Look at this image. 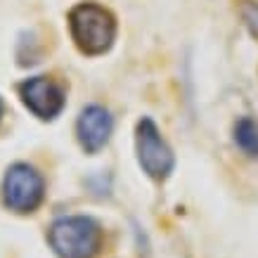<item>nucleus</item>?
<instances>
[{
  "instance_id": "obj_1",
  "label": "nucleus",
  "mask_w": 258,
  "mask_h": 258,
  "mask_svg": "<svg viewBox=\"0 0 258 258\" xmlns=\"http://www.w3.org/2000/svg\"><path fill=\"white\" fill-rule=\"evenodd\" d=\"M69 31L83 55H104L116 40V17L97 3H79L69 12Z\"/></svg>"
},
{
  "instance_id": "obj_2",
  "label": "nucleus",
  "mask_w": 258,
  "mask_h": 258,
  "mask_svg": "<svg viewBox=\"0 0 258 258\" xmlns=\"http://www.w3.org/2000/svg\"><path fill=\"white\" fill-rule=\"evenodd\" d=\"M47 242L59 258H97L104 235L100 223L90 216H67L52 223Z\"/></svg>"
},
{
  "instance_id": "obj_3",
  "label": "nucleus",
  "mask_w": 258,
  "mask_h": 258,
  "mask_svg": "<svg viewBox=\"0 0 258 258\" xmlns=\"http://www.w3.org/2000/svg\"><path fill=\"white\" fill-rule=\"evenodd\" d=\"M135 152L138 164L152 180H166L175 168V154L164 140L159 125L149 116H142L135 125Z\"/></svg>"
},
{
  "instance_id": "obj_4",
  "label": "nucleus",
  "mask_w": 258,
  "mask_h": 258,
  "mask_svg": "<svg viewBox=\"0 0 258 258\" xmlns=\"http://www.w3.org/2000/svg\"><path fill=\"white\" fill-rule=\"evenodd\" d=\"M45 197V182L33 166H10L3 180V204L15 213H33Z\"/></svg>"
},
{
  "instance_id": "obj_5",
  "label": "nucleus",
  "mask_w": 258,
  "mask_h": 258,
  "mask_svg": "<svg viewBox=\"0 0 258 258\" xmlns=\"http://www.w3.org/2000/svg\"><path fill=\"white\" fill-rule=\"evenodd\" d=\"M19 95H22V102L26 104V109L43 121H52V118L59 116L64 109V102H67L64 90L47 76L26 79L19 86Z\"/></svg>"
},
{
  "instance_id": "obj_6",
  "label": "nucleus",
  "mask_w": 258,
  "mask_h": 258,
  "mask_svg": "<svg viewBox=\"0 0 258 258\" xmlns=\"http://www.w3.org/2000/svg\"><path fill=\"white\" fill-rule=\"evenodd\" d=\"M114 121L102 104H88L76 121V135L86 154H97L111 138Z\"/></svg>"
},
{
  "instance_id": "obj_7",
  "label": "nucleus",
  "mask_w": 258,
  "mask_h": 258,
  "mask_svg": "<svg viewBox=\"0 0 258 258\" xmlns=\"http://www.w3.org/2000/svg\"><path fill=\"white\" fill-rule=\"evenodd\" d=\"M235 142L249 157H258V123L251 116H242L235 123Z\"/></svg>"
},
{
  "instance_id": "obj_8",
  "label": "nucleus",
  "mask_w": 258,
  "mask_h": 258,
  "mask_svg": "<svg viewBox=\"0 0 258 258\" xmlns=\"http://www.w3.org/2000/svg\"><path fill=\"white\" fill-rule=\"evenodd\" d=\"M242 19L246 24V29L251 31V36L258 38V3L256 0H246L242 5Z\"/></svg>"
},
{
  "instance_id": "obj_9",
  "label": "nucleus",
  "mask_w": 258,
  "mask_h": 258,
  "mask_svg": "<svg viewBox=\"0 0 258 258\" xmlns=\"http://www.w3.org/2000/svg\"><path fill=\"white\" fill-rule=\"evenodd\" d=\"M0 116H3V102H0Z\"/></svg>"
}]
</instances>
